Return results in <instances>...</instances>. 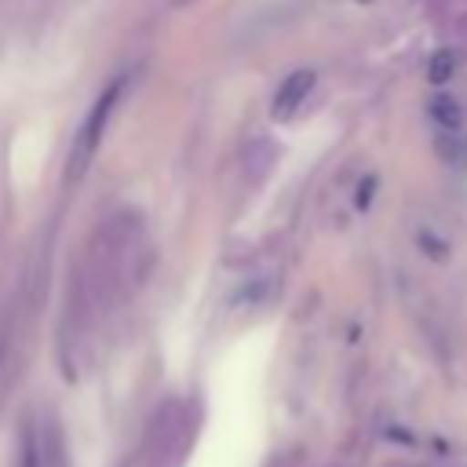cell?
<instances>
[{
    "instance_id": "cell-1",
    "label": "cell",
    "mask_w": 467,
    "mask_h": 467,
    "mask_svg": "<svg viewBox=\"0 0 467 467\" xmlns=\"http://www.w3.org/2000/svg\"><path fill=\"white\" fill-rule=\"evenodd\" d=\"M117 99H120V80H113V84L99 95V102L91 106L88 120L80 124V131H77V139H73V150H69V161H66V179H69V182H77V179L88 171L95 150L102 146V135H106V124H109V113H113Z\"/></svg>"
},
{
    "instance_id": "cell-2",
    "label": "cell",
    "mask_w": 467,
    "mask_h": 467,
    "mask_svg": "<svg viewBox=\"0 0 467 467\" xmlns=\"http://www.w3.org/2000/svg\"><path fill=\"white\" fill-rule=\"evenodd\" d=\"M310 88H314V73H310V69H296V73H288V77L281 80L274 102H270L274 120H292V117L299 113V106L306 102Z\"/></svg>"
},
{
    "instance_id": "cell-3",
    "label": "cell",
    "mask_w": 467,
    "mask_h": 467,
    "mask_svg": "<svg viewBox=\"0 0 467 467\" xmlns=\"http://www.w3.org/2000/svg\"><path fill=\"white\" fill-rule=\"evenodd\" d=\"M427 113H431V120L434 124H441L445 131H456L460 128V117H463V109H460V102L452 99V95H434L431 102H427Z\"/></svg>"
},
{
    "instance_id": "cell-4",
    "label": "cell",
    "mask_w": 467,
    "mask_h": 467,
    "mask_svg": "<svg viewBox=\"0 0 467 467\" xmlns=\"http://www.w3.org/2000/svg\"><path fill=\"white\" fill-rule=\"evenodd\" d=\"M434 150H438V157H441L445 164H452V168H467V139H463V135H456V131H441Z\"/></svg>"
},
{
    "instance_id": "cell-5",
    "label": "cell",
    "mask_w": 467,
    "mask_h": 467,
    "mask_svg": "<svg viewBox=\"0 0 467 467\" xmlns=\"http://www.w3.org/2000/svg\"><path fill=\"white\" fill-rule=\"evenodd\" d=\"M452 73H456V51H438L431 58V66H427V80L434 88H445L452 80Z\"/></svg>"
},
{
    "instance_id": "cell-6",
    "label": "cell",
    "mask_w": 467,
    "mask_h": 467,
    "mask_svg": "<svg viewBox=\"0 0 467 467\" xmlns=\"http://www.w3.org/2000/svg\"><path fill=\"white\" fill-rule=\"evenodd\" d=\"M372 190H376V179L368 175V186L361 182V190H358V208H368V197H372Z\"/></svg>"
},
{
    "instance_id": "cell-7",
    "label": "cell",
    "mask_w": 467,
    "mask_h": 467,
    "mask_svg": "<svg viewBox=\"0 0 467 467\" xmlns=\"http://www.w3.org/2000/svg\"><path fill=\"white\" fill-rule=\"evenodd\" d=\"M171 4H175V7H182V4H190V0H171Z\"/></svg>"
},
{
    "instance_id": "cell-8",
    "label": "cell",
    "mask_w": 467,
    "mask_h": 467,
    "mask_svg": "<svg viewBox=\"0 0 467 467\" xmlns=\"http://www.w3.org/2000/svg\"><path fill=\"white\" fill-rule=\"evenodd\" d=\"M361 4H368V0H361Z\"/></svg>"
}]
</instances>
